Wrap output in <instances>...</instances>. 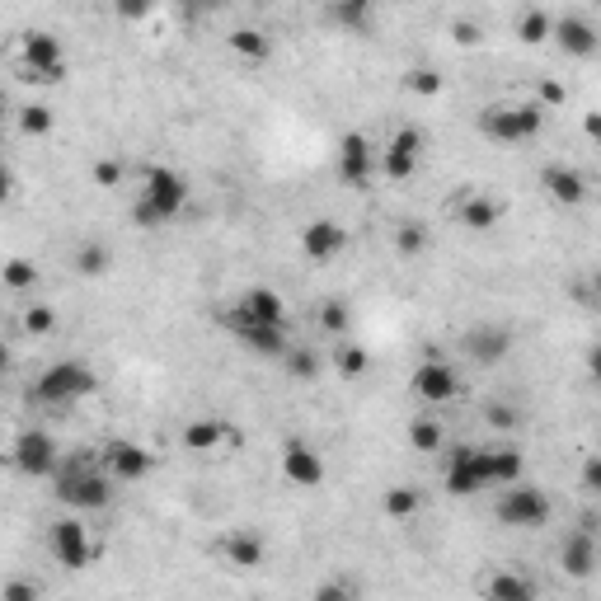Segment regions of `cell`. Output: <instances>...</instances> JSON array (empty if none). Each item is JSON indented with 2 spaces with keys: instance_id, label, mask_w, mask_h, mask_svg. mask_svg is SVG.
I'll use <instances>...</instances> for the list:
<instances>
[{
  "instance_id": "obj_6",
  "label": "cell",
  "mask_w": 601,
  "mask_h": 601,
  "mask_svg": "<svg viewBox=\"0 0 601 601\" xmlns=\"http://www.w3.org/2000/svg\"><path fill=\"white\" fill-rule=\"evenodd\" d=\"M442 484H447L451 498H475L484 489H494V465H489V447H451V461L442 470Z\"/></svg>"
},
{
  "instance_id": "obj_47",
  "label": "cell",
  "mask_w": 601,
  "mask_h": 601,
  "mask_svg": "<svg viewBox=\"0 0 601 601\" xmlns=\"http://www.w3.org/2000/svg\"><path fill=\"white\" fill-rule=\"evenodd\" d=\"M0 601H38V583H5Z\"/></svg>"
},
{
  "instance_id": "obj_46",
  "label": "cell",
  "mask_w": 601,
  "mask_h": 601,
  "mask_svg": "<svg viewBox=\"0 0 601 601\" xmlns=\"http://www.w3.org/2000/svg\"><path fill=\"white\" fill-rule=\"evenodd\" d=\"M564 99H569V90H564L559 80H540V99H536L540 108H559Z\"/></svg>"
},
{
  "instance_id": "obj_48",
  "label": "cell",
  "mask_w": 601,
  "mask_h": 601,
  "mask_svg": "<svg viewBox=\"0 0 601 601\" xmlns=\"http://www.w3.org/2000/svg\"><path fill=\"white\" fill-rule=\"evenodd\" d=\"M315 597H320V601H329V597H357V587H353V583H339V578H334V583H320V587H315Z\"/></svg>"
},
{
  "instance_id": "obj_38",
  "label": "cell",
  "mask_w": 601,
  "mask_h": 601,
  "mask_svg": "<svg viewBox=\"0 0 601 601\" xmlns=\"http://www.w3.org/2000/svg\"><path fill=\"white\" fill-rule=\"evenodd\" d=\"M24 334H29V339H47V334H52V329H57V310L47 306V301H33V306H24Z\"/></svg>"
},
{
  "instance_id": "obj_21",
  "label": "cell",
  "mask_w": 601,
  "mask_h": 601,
  "mask_svg": "<svg viewBox=\"0 0 601 601\" xmlns=\"http://www.w3.org/2000/svg\"><path fill=\"white\" fill-rule=\"evenodd\" d=\"M179 442H184V451H193V456H212V451L231 447L235 442V428L226 423V418H193V423H184V432H179Z\"/></svg>"
},
{
  "instance_id": "obj_9",
  "label": "cell",
  "mask_w": 601,
  "mask_h": 601,
  "mask_svg": "<svg viewBox=\"0 0 601 601\" xmlns=\"http://www.w3.org/2000/svg\"><path fill=\"white\" fill-rule=\"evenodd\" d=\"M221 324L231 329V339L245 348V353L254 357H287V348H292V339H287V324H273V320H249V315H240V310H226L221 315Z\"/></svg>"
},
{
  "instance_id": "obj_43",
  "label": "cell",
  "mask_w": 601,
  "mask_h": 601,
  "mask_svg": "<svg viewBox=\"0 0 601 601\" xmlns=\"http://www.w3.org/2000/svg\"><path fill=\"white\" fill-rule=\"evenodd\" d=\"M451 38H456V47H479L484 43L479 24H470V19H451Z\"/></svg>"
},
{
  "instance_id": "obj_22",
  "label": "cell",
  "mask_w": 601,
  "mask_h": 601,
  "mask_svg": "<svg viewBox=\"0 0 601 601\" xmlns=\"http://www.w3.org/2000/svg\"><path fill=\"white\" fill-rule=\"evenodd\" d=\"M540 188H545V198L555 202V207H578V202H587V174L573 170V165H545V170H540Z\"/></svg>"
},
{
  "instance_id": "obj_52",
  "label": "cell",
  "mask_w": 601,
  "mask_h": 601,
  "mask_svg": "<svg viewBox=\"0 0 601 601\" xmlns=\"http://www.w3.org/2000/svg\"><path fill=\"white\" fill-rule=\"evenodd\" d=\"M202 10H226V5H231V0H198Z\"/></svg>"
},
{
  "instance_id": "obj_2",
  "label": "cell",
  "mask_w": 601,
  "mask_h": 601,
  "mask_svg": "<svg viewBox=\"0 0 601 601\" xmlns=\"http://www.w3.org/2000/svg\"><path fill=\"white\" fill-rule=\"evenodd\" d=\"M57 503H62L66 512H104L108 503H113V484L118 479L104 470V461H90V456H80V461H66L62 470H57Z\"/></svg>"
},
{
  "instance_id": "obj_7",
  "label": "cell",
  "mask_w": 601,
  "mask_h": 601,
  "mask_svg": "<svg viewBox=\"0 0 601 601\" xmlns=\"http://www.w3.org/2000/svg\"><path fill=\"white\" fill-rule=\"evenodd\" d=\"M47 555L71 573H80V569H90L94 564L99 545L90 540V526L80 522V512H66V517H57V522H47Z\"/></svg>"
},
{
  "instance_id": "obj_11",
  "label": "cell",
  "mask_w": 601,
  "mask_h": 601,
  "mask_svg": "<svg viewBox=\"0 0 601 601\" xmlns=\"http://www.w3.org/2000/svg\"><path fill=\"white\" fill-rule=\"evenodd\" d=\"M376 170H381V151H376V141H371L367 132H343L339 155H334V174H339V184L367 188Z\"/></svg>"
},
{
  "instance_id": "obj_41",
  "label": "cell",
  "mask_w": 601,
  "mask_h": 601,
  "mask_svg": "<svg viewBox=\"0 0 601 601\" xmlns=\"http://www.w3.org/2000/svg\"><path fill=\"white\" fill-rule=\"evenodd\" d=\"M90 179H94V188H118L123 184V165H118L113 155H104V160H94Z\"/></svg>"
},
{
  "instance_id": "obj_5",
  "label": "cell",
  "mask_w": 601,
  "mask_h": 601,
  "mask_svg": "<svg viewBox=\"0 0 601 601\" xmlns=\"http://www.w3.org/2000/svg\"><path fill=\"white\" fill-rule=\"evenodd\" d=\"M550 512H555V503H550V494L545 489H536V484H508L503 494L494 498V517L503 526H512V531H540V526L550 522Z\"/></svg>"
},
{
  "instance_id": "obj_51",
  "label": "cell",
  "mask_w": 601,
  "mask_h": 601,
  "mask_svg": "<svg viewBox=\"0 0 601 601\" xmlns=\"http://www.w3.org/2000/svg\"><path fill=\"white\" fill-rule=\"evenodd\" d=\"M587 296H592V301H597V306H601V268H597V273H592V287H587Z\"/></svg>"
},
{
  "instance_id": "obj_40",
  "label": "cell",
  "mask_w": 601,
  "mask_h": 601,
  "mask_svg": "<svg viewBox=\"0 0 601 601\" xmlns=\"http://www.w3.org/2000/svg\"><path fill=\"white\" fill-rule=\"evenodd\" d=\"M404 90L418 94V99H437V94H442V76H437L432 66H414V71L404 76Z\"/></svg>"
},
{
  "instance_id": "obj_20",
  "label": "cell",
  "mask_w": 601,
  "mask_h": 601,
  "mask_svg": "<svg viewBox=\"0 0 601 601\" xmlns=\"http://www.w3.org/2000/svg\"><path fill=\"white\" fill-rule=\"evenodd\" d=\"M559 564H564V573L569 578H592L597 573V564H601V545H597V536L592 531H569V536L559 540Z\"/></svg>"
},
{
  "instance_id": "obj_1",
  "label": "cell",
  "mask_w": 601,
  "mask_h": 601,
  "mask_svg": "<svg viewBox=\"0 0 601 601\" xmlns=\"http://www.w3.org/2000/svg\"><path fill=\"white\" fill-rule=\"evenodd\" d=\"M188 207V179L170 165H151L146 179H141V198L132 202V226L137 231H160L165 221Z\"/></svg>"
},
{
  "instance_id": "obj_45",
  "label": "cell",
  "mask_w": 601,
  "mask_h": 601,
  "mask_svg": "<svg viewBox=\"0 0 601 601\" xmlns=\"http://www.w3.org/2000/svg\"><path fill=\"white\" fill-rule=\"evenodd\" d=\"M578 484H583V494H601V456H587L578 470Z\"/></svg>"
},
{
  "instance_id": "obj_10",
  "label": "cell",
  "mask_w": 601,
  "mask_h": 601,
  "mask_svg": "<svg viewBox=\"0 0 601 601\" xmlns=\"http://www.w3.org/2000/svg\"><path fill=\"white\" fill-rule=\"evenodd\" d=\"M409 390H414V400H423L428 409H442V404L461 400V376H456V367L442 362V357H423V362L409 371Z\"/></svg>"
},
{
  "instance_id": "obj_27",
  "label": "cell",
  "mask_w": 601,
  "mask_h": 601,
  "mask_svg": "<svg viewBox=\"0 0 601 601\" xmlns=\"http://www.w3.org/2000/svg\"><path fill=\"white\" fill-rule=\"evenodd\" d=\"M315 324H320V334H329V339H348V329H353V306H348L343 296H324Z\"/></svg>"
},
{
  "instance_id": "obj_53",
  "label": "cell",
  "mask_w": 601,
  "mask_h": 601,
  "mask_svg": "<svg viewBox=\"0 0 601 601\" xmlns=\"http://www.w3.org/2000/svg\"><path fill=\"white\" fill-rule=\"evenodd\" d=\"M597 5H601V0H597Z\"/></svg>"
},
{
  "instance_id": "obj_49",
  "label": "cell",
  "mask_w": 601,
  "mask_h": 601,
  "mask_svg": "<svg viewBox=\"0 0 601 601\" xmlns=\"http://www.w3.org/2000/svg\"><path fill=\"white\" fill-rule=\"evenodd\" d=\"M583 132L601 146V113H587V118H583Z\"/></svg>"
},
{
  "instance_id": "obj_28",
  "label": "cell",
  "mask_w": 601,
  "mask_h": 601,
  "mask_svg": "<svg viewBox=\"0 0 601 601\" xmlns=\"http://www.w3.org/2000/svg\"><path fill=\"white\" fill-rule=\"evenodd\" d=\"M489 465H494V489H508V484L526 479V456L517 447H489Z\"/></svg>"
},
{
  "instance_id": "obj_13",
  "label": "cell",
  "mask_w": 601,
  "mask_h": 601,
  "mask_svg": "<svg viewBox=\"0 0 601 601\" xmlns=\"http://www.w3.org/2000/svg\"><path fill=\"white\" fill-rule=\"evenodd\" d=\"M99 461H104V470L118 479V484H141V479L155 470V451L132 442V437H108Z\"/></svg>"
},
{
  "instance_id": "obj_42",
  "label": "cell",
  "mask_w": 601,
  "mask_h": 601,
  "mask_svg": "<svg viewBox=\"0 0 601 601\" xmlns=\"http://www.w3.org/2000/svg\"><path fill=\"white\" fill-rule=\"evenodd\" d=\"M155 0H113V15L127 19V24H141V19H151Z\"/></svg>"
},
{
  "instance_id": "obj_34",
  "label": "cell",
  "mask_w": 601,
  "mask_h": 601,
  "mask_svg": "<svg viewBox=\"0 0 601 601\" xmlns=\"http://www.w3.org/2000/svg\"><path fill=\"white\" fill-rule=\"evenodd\" d=\"M38 282H43V273H38V263L33 259H10L5 263V292L29 296V292H38Z\"/></svg>"
},
{
  "instance_id": "obj_26",
  "label": "cell",
  "mask_w": 601,
  "mask_h": 601,
  "mask_svg": "<svg viewBox=\"0 0 601 601\" xmlns=\"http://www.w3.org/2000/svg\"><path fill=\"white\" fill-rule=\"evenodd\" d=\"M381 512H386L390 522H414L418 512H423V494H418L414 484H390L386 494H381Z\"/></svg>"
},
{
  "instance_id": "obj_14",
  "label": "cell",
  "mask_w": 601,
  "mask_h": 601,
  "mask_svg": "<svg viewBox=\"0 0 601 601\" xmlns=\"http://www.w3.org/2000/svg\"><path fill=\"white\" fill-rule=\"evenodd\" d=\"M418 155H423V132L418 127H395V137L381 146V174L390 184H409L418 174Z\"/></svg>"
},
{
  "instance_id": "obj_39",
  "label": "cell",
  "mask_w": 601,
  "mask_h": 601,
  "mask_svg": "<svg viewBox=\"0 0 601 601\" xmlns=\"http://www.w3.org/2000/svg\"><path fill=\"white\" fill-rule=\"evenodd\" d=\"M52 123H57V118H52V108H47V104L19 108V132H24V137H47Z\"/></svg>"
},
{
  "instance_id": "obj_37",
  "label": "cell",
  "mask_w": 601,
  "mask_h": 601,
  "mask_svg": "<svg viewBox=\"0 0 601 601\" xmlns=\"http://www.w3.org/2000/svg\"><path fill=\"white\" fill-rule=\"evenodd\" d=\"M282 362H287V371H292V381H320V353H315V348H287V357H282Z\"/></svg>"
},
{
  "instance_id": "obj_23",
  "label": "cell",
  "mask_w": 601,
  "mask_h": 601,
  "mask_svg": "<svg viewBox=\"0 0 601 601\" xmlns=\"http://www.w3.org/2000/svg\"><path fill=\"white\" fill-rule=\"evenodd\" d=\"M456 221H461L465 231H475V235L494 231L498 221H503V202L489 198V193H465V198L456 202Z\"/></svg>"
},
{
  "instance_id": "obj_25",
  "label": "cell",
  "mask_w": 601,
  "mask_h": 601,
  "mask_svg": "<svg viewBox=\"0 0 601 601\" xmlns=\"http://www.w3.org/2000/svg\"><path fill=\"white\" fill-rule=\"evenodd\" d=\"M235 310L249 315V320H273V324H287V301H282L273 287H249V292L235 296Z\"/></svg>"
},
{
  "instance_id": "obj_18",
  "label": "cell",
  "mask_w": 601,
  "mask_h": 601,
  "mask_svg": "<svg viewBox=\"0 0 601 601\" xmlns=\"http://www.w3.org/2000/svg\"><path fill=\"white\" fill-rule=\"evenodd\" d=\"M343 249H348V231H343L339 221H329V216H315V221H306V226H301V254H306L310 263L339 259Z\"/></svg>"
},
{
  "instance_id": "obj_32",
  "label": "cell",
  "mask_w": 601,
  "mask_h": 601,
  "mask_svg": "<svg viewBox=\"0 0 601 601\" xmlns=\"http://www.w3.org/2000/svg\"><path fill=\"white\" fill-rule=\"evenodd\" d=\"M371 5H376V0H334V5H329V24L353 29V33L371 29Z\"/></svg>"
},
{
  "instance_id": "obj_8",
  "label": "cell",
  "mask_w": 601,
  "mask_h": 601,
  "mask_svg": "<svg viewBox=\"0 0 601 601\" xmlns=\"http://www.w3.org/2000/svg\"><path fill=\"white\" fill-rule=\"evenodd\" d=\"M19 66H24V80H29V85H62L66 71H71L62 43H57V33H47V29L24 33V43H19Z\"/></svg>"
},
{
  "instance_id": "obj_15",
  "label": "cell",
  "mask_w": 601,
  "mask_h": 601,
  "mask_svg": "<svg viewBox=\"0 0 601 601\" xmlns=\"http://www.w3.org/2000/svg\"><path fill=\"white\" fill-rule=\"evenodd\" d=\"M461 348L475 367H498L512 353V329H503V324H470Z\"/></svg>"
},
{
  "instance_id": "obj_17",
  "label": "cell",
  "mask_w": 601,
  "mask_h": 601,
  "mask_svg": "<svg viewBox=\"0 0 601 601\" xmlns=\"http://www.w3.org/2000/svg\"><path fill=\"white\" fill-rule=\"evenodd\" d=\"M550 43L564 52V57H578V62H587V57H597V47H601V33L597 24L587 15H559L555 19V38Z\"/></svg>"
},
{
  "instance_id": "obj_24",
  "label": "cell",
  "mask_w": 601,
  "mask_h": 601,
  "mask_svg": "<svg viewBox=\"0 0 601 601\" xmlns=\"http://www.w3.org/2000/svg\"><path fill=\"white\" fill-rule=\"evenodd\" d=\"M479 592L484 597H503V601H531L540 592L536 578H526V573H512V569H494L479 578Z\"/></svg>"
},
{
  "instance_id": "obj_29",
  "label": "cell",
  "mask_w": 601,
  "mask_h": 601,
  "mask_svg": "<svg viewBox=\"0 0 601 601\" xmlns=\"http://www.w3.org/2000/svg\"><path fill=\"white\" fill-rule=\"evenodd\" d=\"M226 47H231L235 57H245V62H268V52H273L263 29H231L226 33Z\"/></svg>"
},
{
  "instance_id": "obj_3",
  "label": "cell",
  "mask_w": 601,
  "mask_h": 601,
  "mask_svg": "<svg viewBox=\"0 0 601 601\" xmlns=\"http://www.w3.org/2000/svg\"><path fill=\"white\" fill-rule=\"evenodd\" d=\"M545 113H550V108H540L536 99H503V104L479 108L475 127H479V137L498 141V146H522V141L540 137Z\"/></svg>"
},
{
  "instance_id": "obj_33",
  "label": "cell",
  "mask_w": 601,
  "mask_h": 601,
  "mask_svg": "<svg viewBox=\"0 0 601 601\" xmlns=\"http://www.w3.org/2000/svg\"><path fill=\"white\" fill-rule=\"evenodd\" d=\"M517 38H522L526 47H540L555 38V15H545V10H522V19H517Z\"/></svg>"
},
{
  "instance_id": "obj_16",
  "label": "cell",
  "mask_w": 601,
  "mask_h": 601,
  "mask_svg": "<svg viewBox=\"0 0 601 601\" xmlns=\"http://www.w3.org/2000/svg\"><path fill=\"white\" fill-rule=\"evenodd\" d=\"M216 555L226 559L231 569H240V573L263 569V564H268V540H263L254 526H235V531H226V536H221Z\"/></svg>"
},
{
  "instance_id": "obj_35",
  "label": "cell",
  "mask_w": 601,
  "mask_h": 601,
  "mask_svg": "<svg viewBox=\"0 0 601 601\" xmlns=\"http://www.w3.org/2000/svg\"><path fill=\"white\" fill-rule=\"evenodd\" d=\"M334 367H339L343 381H362V376H367V367H371V353H367V348H357V343H348V339H339Z\"/></svg>"
},
{
  "instance_id": "obj_31",
  "label": "cell",
  "mask_w": 601,
  "mask_h": 601,
  "mask_svg": "<svg viewBox=\"0 0 601 601\" xmlns=\"http://www.w3.org/2000/svg\"><path fill=\"white\" fill-rule=\"evenodd\" d=\"M404 437H409V447L423 451V456H432V451L447 447V432H442V423H437V418H428V414H418L414 423H409V432H404Z\"/></svg>"
},
{
  "instance_id": "obj_12",
  "label": "cell",
  "mask_w": 601,
  "mask_h": 601,
  "mask_svg": "<svg viewBox=\"0 0 601 601\" xmlns=\"http://www.w3.org/2000/svg\"><path fill=\"white\" fill-rule=\"evenodd\" d=\"M10 461H15L19 475L47 479V475H57V470H62V451H57V437H52L47 428H24L15 437Z\"/></svg>"
},
{
  "instance_id": "obj_36",
  "label": "cell",
  "mask_w": 601,
  "mask_h": 601,
  "mask_svg": "<svg viewBox=\"0 0 601 601\" xmlns=\"http://www.w3.org/2000/svg\"><path fill=\"white\" fill-rule=\"evenodd\" d=\"M423 249H428V226L423 221H400L395 226V254L400 259H418Z\"/></svg>"
},
{
  "instance_id": "obj_19",
  "label": "cell",
  "mask_w": 601,
  "mask_h": 601,
  "mask_svg": "<svg viewBox=\"0 0 601 601\" xmlns=\"http://www.w3.org/2000/svg\"><path fill=\"white\" fill-rule=\"evenodd\" d=\"M324 475H329V470H324L320 451L310 447V442H296L292 437V442L282 447V479H287V484H296V489H320Z\"/></svg>"
},
{
  "instance_id": "obj_30",
  "label": "cell",
  "mask_w": 601,
  "mask_h": 601,
  "mask_svg": "<svg viewBox=\"0 0 601 601\" xmlns=\"http://www.w3.org/2000/svg\"><path fill=\"white\" fill-rule=\"evenodd\" d=\"M71 263H76L80 278H104L108 268H113V249L99 245V240H85V245H76Z\"/></svg>"
},
{
  "instance_id": "obj_50",
  "label": "cell",
  "mask_w": 601,
  "mask_h": 601,
  "mask_svg": "<svg viewBox=\"0 0 601 601\" xmlns=\"http://www.w3.org/2000/svg\"><path fill=\"white\" fill-rule=\"evenodd\" d=\"M587 371L601 381V343H592V348H587Z\"/></svg>"
},
{
  "instance_id": "obj_44",
  "label": "cell",
  "mask_w": 601,
  "mask_h": 601,
  "mask_svg": "<svg viewBox=\"0 0 601 601\" xmlns=\"http://www.w3.org/2000/svg\"><path fill=\"white\" fill-rule=\"evenodd\" d=\"M484 418H489V428H517V423H522V418H517V409H512V404H489V409H484Z\"/></svg>"
},
{
  "instance_id": "obj_4",
  "label": "cell",
  "mask_w": 601,
  "mask_h": 601,
  "mask_svg": "<svg viewBox=\"0 0 601 601\" xmlns=\"http://www.w3.org/2000/svg\"><path fill=\"white\" fill-rule=\"evenodd\" d=\"M99 390V376H94L90 362L80 357H62L33 381V400L47 404V409H62V404H76V400H90Z\"/></svg>"
}]
</instances>
